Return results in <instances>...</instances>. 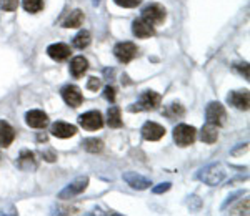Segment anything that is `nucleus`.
<instances>
[{
  "label": "nucleus",
  "instance_id": "32",
  "mask_svg": "<svg viewBox=\"0 0 250 216\" xmlns=\"http://www.w3.org/2000/svg\"><path fill=\"white\" fill-rule=\"evenodd\" d=\"M170 190V183H160L159 186H154V193L159 195V193H165V191Z\"/></svg>",
  "mask_w": 250,
  "mask_h": 216
},
{
  "label": "nucleus",
  "instance_id": "13",
  "mask_svg": "<svg viewBox=\"0 0 250 216\" xmlns=\"http://www.w3.org/2000/svg\"><path fill=\"white\" fill-rule=\"evenodd\" d=\"M132 32H134V35L137 38H150V37H154V35H155L154 25L147 23L142 18L135 20V22L132 23Z\"/></svg>",
  "mask_w": 250,
  "mask_h": 216
},
{
  "label": "nucleus",
  "instance_id": "19",
  "mask_svg": "<svg viewBox=\"0 0 250 216\" xmlns=\"http://www.w3.org/2000/svg\"><path fill=\"white\" fill-rule=\"evenodd\" d=\"M88 69V62L85 57H82V55H79V57L72 58L70 62V73L74 75L75 78H80L83 73L87 72Z\"/></svg>",
  "mask_w": 250,
  "mask_h": 216
},
{
  "label": "nucleus",
  "instance_id": "11",
  "mask_svg": "<svg viewBox=\"0 0 250 216\" xmlns=\"http://www.w3.org/2000/svg\"><path fill=\"white\" fill-rule=\"evenodd\" d=\"M140 131H142V137L148 140V142H157V140H160L165 135V128L155 122H147Z\"/></svg>",
  "mask_w": 250,
  "mask_h": 216
},
{
  "label": "nucleus",
  "instance_id": "29",
  "mask_svg": "<svg viewBox=\"0 0 250 216\" xmlns=\"http://www.w3.org/2000/svg\"><path fill=\"white\" fill-rule=\"evenodd\" d=\"M87 89H88V90H92V91H97V90H99V89H100V78H95V77L88 78Z\"/></svg>",
  "mask_w": 250,
  "mask_h": 216
},
{
  "label": "nucleus",
  "instance_id": "22",
  "mask_svg": "<svg viewBox=\"0 0 250 216\" xmlns=\"http://www.w3.org/2000/svg\"><path fill=\"white\" fill-rule=\"evenodd\" d=\"M107 123L112 128H120L122 126V117H120V108L119 107H110L107 111Z\"/></svg>",
  "mask_w": 250,
  "mask_h": 216
},
{
  "label": "nucleus",
  "instance_id": "2",
  "mask_svg": "<svg viewBox=\"0 0 250 216\" xmlns=\"http://www.w3.org/2000/svg\"><path fill=\"white\" fill-rule=\"evenodd\" d=\"M160 97L157 91H152V90H147L140 95L139 102L135 103L134 107H130V111H142V110H155L157 107L160 105Z\"/></svg>",
  "mask_w": 250,
  "mask_h": 216
},
{
  "label": "nucleus",
  "instance_id": "3",
  "mask_svg": "<svg viewBox=\"0 0 250 216\" xmlns=\"http://www.w3.org/2000/svg\"><path fill=\"white\" fill-rule=\"evenodd\" d=\"M197 130L190 125H179L173 128V142L179 146H188L195 142Z\"/></svg>",
  "mask_w": 250,
  "mask_h": 216
},
{
  "label": "nucleus",
  "instance_id": "8",
  "mask_svg": "<svg viewBox=\"0 0 250 216\" xmlns=\"http://www.w3.org/2000/svg\"><path fill=\"white\" fill-rule=\"evenodd\" d=\"M79 123L82 128H85L88 131H95V130H100L104 125V118H102V113L100 111H87V113H82L79 117Z\"/></svg>",
  "mask_w": 250,
  "mask_h": 216
},
{
  "label": "nucleus",
  "instance_id": "4",
  "mask_svg": "<svg viewBox=\"0 0 250 216\" xmlns=\"http://www.w3.org/2000/svg\"><path fill=\"white\" fill-rule=\"evenodd\" d=\"M205 117H207V123L215 126H222L225 123V120H227V111H225L222 103L212 102L205 108Z\"/></svg>",
  "mask_w": 250,
  "mask_h": 216
},
{
  "label": "nucleus",
  "instance_id": "27",
  "mask_svg": "<svg viewBox=\"0 0 250 216\" xmlns=\"http://www.w3.org/2000/svg\"><path fill=\"white\" fill-rule=\"evenodd\" d=\"M0 5L5 12H15L19 7V0H0Z\"/></svg>",
  "mask_w": 250,
  "mask_h": 216
},
{
  "label": "nucleus",
  "instance_id": "20",
  "mask_svg": "<svg viewBox=\"0 0 250 216\" xmlns=\"http://www.w3.org/2000/svg\"><path fill=\"white\" fill-rule=\"evenodd\" d=\"M217 138H219V131H217V126L215 125H210V123H207L202 130H200V140H202L204 143H208V145H212V143L217 142Z\"/></svg>",
  "mask_w": 250,
  "mask_h": 216
},
{
  "label": "nucleus",
  "instance_id": "30",
  "mask_svg": "<svg viewBox=\"0 0 250 216\" xmlns=\"http://www.w3.org/2000/svg\"><path fill=\"white\" fill-rule=\"evenodd\" d=\"M104 95H105V98L108 100V102H112V103L115 102V89L112 85L105 87V91H104Z\"/></svg>",
  "mask_w": 250,
  "mask_h": 216
},
{
  "label": "nucleus",
  "instance_id": "12",
  "mask_svg": "<svg viewBox=\"0 0 250 216\" xmlns=\"http://www.w3.org/2000/svg\"><path fill=\"white\" fill-rule=\"evenodd\" d=\"M227 102L233 105L239 110H249V105H250V95L247 90L244 91H230L227 97Z\"/></svg>",
  "mask_w": 250,
  "mask_h": 216
},
{
  "label": "nucleus",
  "instance_id": "14",
  "mask_svg": "<svg viewBox=\"0 0 250 216\" xmlns=\"http://www.w3.org/2000/svg\"><path fill=\"white\" fill-rule=\"evenodd\" d=\"M17 166L22 171H34L37 170V160H35L34 151L22 150L20 151V157L17 160Z\"/></svg>",
  "mask_w": 250,
  "mask_h": 216
},
{
  "label": "nucleus",
  "instance_id": "18",
  "mask_svg": "<svg viewBox=\"0 0 250 216\" xmlns=\"http://www.w3.org/2000/svg\"><path fill=\"white\" fill-rule=\"evenodd\" d=\"M15 140V130L10 123L0 120V146H10Z\"/></svg>",
  "mask_w": 250,
  "mask_h": 216
},
{
  "label": "nucleus",
  "instance_id": "15",
  "mask_svg": "<svg viewBox=\"0 0 250 216\" xmlns=\"http://www.w3.org/2000/svg\"><path fill=\"white\" fill-rule=\"evenodd\" d=\"M50 131H52V135L57 138H70L77 133V128L65 122H55L54 125H52Z\"/></svg>",
  "mask_w": 250,
  "mask_h": 216
},
{
  "label": "nucleus",
  "instance_id": "24",
  "mask_svg": "<svg viewBox=\"0 0 250 216\" xmlns=\"http://www.w3.org/2000/svg\"><path fill=\"white\" fill-rule=\"evenodd\" d=\"M82 145L88 153H99V151H102V148H104V142L99 138H87V140H83Z\"/></svg>",
  "mask_w": 250,
  "mask_h": 216
},
{
  "label": "nucleus",
  "instance_id": "7",
  "mask_svg": "<svg viewBox=\"0 0 250 216\" xmlns=\"http://www.w3.org/2000/svg\"><path fill=\"white\" fill-rule=\"evenodd\" d=\"M137 54H139V49H137V45L132 42H120V43H117L114 49V55L117 57V60L122 63L132 62V60L137 57Z\"/></svg>",
  "mask_w": 250,
  "mask_h": 216
},
{
  "label": "nucleus",
  "instance_id": "10",
  "mask_svg": "<svg viewBox=\"0 0 250 216\" xmlns=\"http://www.w3.org/2000/svg\"><path fill=\"white\" fill-rule=\"evenodd\" d=\"M124 180H125V183L130 188H134V190H147V188H150L152 185L150 180L135 173V171H127V173H124Z\"/></svg>",
  "mask_w": 250,
  "mask_h": 216
},
{
  "label": "nucleus",
  "instance_id": "21",
  "mask_svg": "<svg viewBox=\"0 0 250 216\" xmlns=\"http://www.w3.org/2000/svg\"><path fill=\"white\" fill-rule=\"evenodd\" d=\"M82 22H83V12L77 9L70 12V15L63 20V27L65 29H77V27L82 25Z\"/></svg>",
  "mask_w": 250,
  "mask_h": 216
},
{
  "label": "nucleus",
  "instance_id": "1",
  "mask_svg": "<svg viewBox=\"0 0 250 216\" xmlns=\"http://www.w3.org/2000/svg\"><path fill=\"white\" fill-rule=\"evenodd\" d=\"M197 178L208 186H217L224 181L225 168L222 163H212V165L202 168V170L199 171V175H197Z\"/></svg>",
  "mask_w": 250,
  "mask_h": 216
},
{
  "label": "nucleus",
  "instance_id": "5",
  "mask_svg": "<svg viewBox=\"0 0 250 216\" xmlns=\"http://www.w3.org/2000/svg\"><path fill=\"white\" fill-rule=\"evenodd\" d=\"M165 17H167V14H165V9L160 3H150L142 10V17L140 18L150 23V25H160V23H164Z\"/></svg>",
  "mask_w": 250,
  "mask_h": 216
},
{
  "label": "nucleus",
  "instance_id": "16",
  "mask_svg": "<svg viewBox=\"0 0 250 216\" xmlns=\"http://www.w3.org/2000/svg\"><path fill=\"white\" fill-rule=\"evenodd\" d=\"M47 54L55 62H63V60L70 57V47L65 45V43H54L47 49Z\"/></svg>",
  "mask_w": 250,
  "mask_h": 216
},
{
  "label": "nucleus",
  "instance_id": "33",
  "mask_svg": "<svg viewBox=\"0 0 250 216\" xmlns=\"http://www.w3.org/2000/svg\"><path fill=\"white\" fill-rule=\"evenodd\" d=\"M99 3H100V0H92V5L94 7H99Z\"/></svg>",
  "mask_w": 250,
  "mask_h": 216
},
{
  "label": "nucleus",
  "instance_id": "28",
  "mask_svg": "<svg viewBox=\"0 0 250 216\" xmlns=\"http://www.w3.org/2000/svg\"><path fill=\"white\" fill-rule=\"evenodd\" d=\"M119 7H124V9H134V7L140 5L142 0H114Z\"/></svg>",
  "mask_w": 250,
  "mask_h": 216
},
{
  "label": "nucleus",
  "instance_id": "23",
  "mask_svg": "<svg viewBox=\"0 0 250 216\" xmlns=\"http://www.w3.org/2000/svg\"><path fill=\"white\" fill-rule=\"evenodd\" d=\"M88 43H90V34L87 30H80L74 37V40H72V45L79 50H83L85 47H88Z\"/></svg>",
  "mask_w": 250,
  "mask_h": 216
},
{
  "label": "nucleus",
  "instance_id": "6",
  "mask_svg": "<svg viewBox=\"0 0 250 216\" xmlns=\"http://www.w3.org/2000/svg\"><path fill=\"white\" fill-rule=\"evenodd\" d=\"M87 186H88V178L79 177V178H75L70 185H67L62 191H60L59 198L60 199H72V198L77 197V195L83 193V191L87 190Z\"/></svg>",
  "mask_w": 250,
  "mask_h": 216
},
{
  "label": "nucleus",
  "instance_id": "26",
  "mask_svg": "<svg viewBox=\"0 0 250 216\" xmlns=\"http://www.w3.org/2000/svg\"><path fill=\"white\" fill-rule=\"evenodd\" d=\"M22 7L25 9V12L37 14L43 9V0H22Z\"/></svg>",
  "mask_w": 250,
  "mask_h": 216
},
{
  "label": "nucleus",
  "instance_id": "25",
  "mask_svg": "<svg viewBox=\"0 0 250 216\" xmlns=\"http://www.w3.org/2000/svg\"><path fill=\"white\" fill-rule=\"evenodd\" d=\"M184 113H185V110L180 103H170V105L164 110V115L168 118H180V117H184Z\"/></svg>",
  "mask_w": 250,
  "mask_h": 216
},
{
  "label": "nucleus",
  "instance_id": "31",
  "mask_svg": "<svg viewBox=\"0 0 250 216\" xmlns=\"http://www.w3.org/2000/svg\"><path fill=\"white\" fill-rule=\"evenodd\" d=\"M42 157L45 162H50V163L57 160V155H55L54 150H42Z\"/></svg>",
  "mask_w": 250,
  "mask_h": 216
},
{
  "label": "nucleus",
  "instance_id": "9",
  "mask_svg": "<svg viewBox=\"0 0 250 216\" xmlns=\"http://www.w3.org/2000/svg\"><path fill=\"white\" fill-rule=\"evenodd\" d=\"M62 98L63 102L67 103V105H70L72 108H77L82 105L83 102V95L82 91H80L79 87L75 85H67L62 89Z\"/></svg>",
  "mask_w": 250,
  "mask_h": 216
},
{
  "label": "nucleus",
  "instance_id": "17",
  "mask_svg": "<svg viewBox=\"0 0 250 216\" xmlns=\"http://www.w3.org/2000/svg\"><path fill=\"white\" fill-rule=\"evenodd\" d=\"M25 122L32 128H43L48 123V117L42 110H30L25 115Z\"/></svg>",
  "mask_w": 250,
  "mask_h": 216
}]
</instances>
